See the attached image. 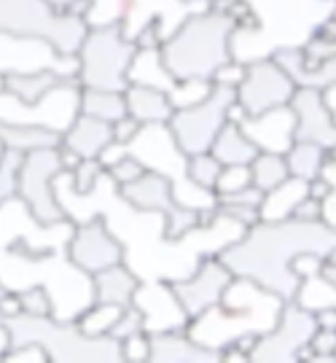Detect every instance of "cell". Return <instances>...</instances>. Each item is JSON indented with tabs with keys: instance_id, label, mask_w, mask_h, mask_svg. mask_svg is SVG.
I'll list each match as a JSON object with an SVG mask.
<instances>
[{
	"instance_id": "6da1fadb",
	"label": "cell",
	"mask_w": 336,
	"mask_h": 363,
	"mask_svg": "<svg viewBox=\"0 0 336 363\" xmlns=\"http://www.w3.org/2000/svg\"><path fill=\"white\" fill-rule=\"evenodd\" d=\"M336 247V226L328 220H259L229 245L218 250V259L234 277H245L256 286L291 301L296 298L301 280L288 272V261L296 253H320Z\"/></svg>"
},
{
	"instance_id": "7a4b0ae2",
	"label": "cell",
	"mask_w": 336,
	"mask_h": 363,
	"mask_svg": "<svg viewBox=\"0 0 336 363\" xmlns=\"http://www.w3.org/2000/svg\"><path fill=\"white\" fill-rule=\"evenodd\" d=\"M33 286L52 296L57 320H76L94 301L91 274L81 272L65 250L27 253L19 247H0V288L25 291Z\"/></svg>"
},
{
	"instance_id": "3957f363",
	"label": "cell",
	"mask_w": 336,
	"mask_h": 363,
	"mask_svg": "<svg viewBox=\"0 0 336 363\" xmlns=\"http://www.w3.org/2000/svg\"><path fill=\"white\" fill-rule=\"evenodd\" d=\"M234 35H237V22L232 16L205 6L189 13L169 33L159 54L175 81L183 78L213 81V73L223 62L234 60Z\"/></svg>"
},
{
	"instance_id": "277c9868",
	"label": "cell",
	"mask_w": 336,
	"mask_h": 363,
	"mask_svg": "<svg viewBox=\"0 0 336 363\" xmlns=\"http://www.w3.org/2000/svg\"><path fill=\"white\" fill-rule=\"evenodd\" d=\"M280 304L283 298L277 294L250 283L245 277H234L213 310L186 323V334L207 347L220 350L223 345L234 342L245 331L264 334L267 328H271V323L277 320Z\"/></svg>"
},
{
	"instance_id": "5b68a950",
	"label": "cell",
	"mask_w": 336,
	"mask_h": 363,
	"mask_svg": "<svg viewBox=\"0 0 336 363\" xmlns=\"http://www.w3.org/2000/svg\"><path fill=\"white\" fill-rule=\"evenodd\" d=\"M6 323L11 331V345L38 342L57 363H121V345L116 339L86 337L73 320H57L54 315H16Z\"/></svg>"
},
{
	"instance_id": "8992f818",
	"label": "cell",
	"mask_w": 336,
	"mask_h": 363,
	"mask_svg": "<svg viewBox=\"0 0 336 363\" xmlns=\"http://www.w3.org/2000/svg\"><path fill=\"white\" fill-rule=\"evenodd\" d=\"M135 40L127 38L121 22L89 27L86 38L76 52L78 84L89 89H127V70L135 57Z\"/></svg>"
},
{
	"instance_id": "52a82bcc",
	"label": "cell",
	"mask_w": 336,
	"mask_h": 363,
	"mask_svg": "<svg viewBox=\"0 0 336 363\" xmlns=\"http://www.w3.org/2000/svg\"><path fill=\"white\" fill-rule=\"evenodd\" d=\"M0 30L46 40L60 54H76L89 25L73 13L57 11L46 0H0Z\"/></svg>"
},
{
	"instance_id": "ba28073f",
	"label": "cell",
	"mask_w": 336,
	"mask_h": 363,
	"mask_svg": "<svg viewBox=\"0 0 336 363\" xmlns=\"http://www.w3.org/2000/svg\"><path fill=\"white\" fill-rule=\"evenodd\" d=\"M237 100V91L223 84H213L205 100L178 108L167 121V130L183 156L210 151L220 127L226 124V111Z\"/></svg>"
},
{
	"instance_id": "9c48e42d",
	"label": "cell",
	"mask_w": 336,
	"mask_h": 363,
	"mask_svg": "<svg viewBox=\"0 0 336 363\" xmlns=\"http://www.w3.org/2000/svg\"><path fill=\"white\" fill-rule=\"evenodd\" d=\"M73 226L76 223L70 218L54 223L35 218L16 194L0 202V247H19L27 253L65 250Z\"/></svg>"
},
{
	"instance_id": "30bf717a",
	"label": "cell",
	"mask_w": 336,
	"mask_h": 363,
	"mask_svg": "<svg viewBox=\"0 0 336 363\" xmlns=\"http://www.w3.org/2000/svg\"><path fill=\"white\" fill-rule=\"evenodd\" d=\"M78 97H81V84L62 81L52 91H46L35 103H22L13 94L0 91V121L9 124H38L46 130L65 132L73 118L78 116Z\"/></svg>"
},
{
	"instance_id": "8fae6325",
	"label": "cell",
	"mask_w": 336,
	"mask_h": 363,
	"mask_svg": "<svg viewBox=\"0 0 336 363\" xmlns=\"http://www.w3.org/2000/svg\"><path fill=\"white\" fill-rule=\"evenodd\" d=\"M315 315L298 301H283L277 320L259 337L250 350V363H296V352L315 334Z\"/></svg>"
},
{
	"instance_id": "7c38bea8",
	"label": "cell",
	"mask_w": 336,
	"mask_h": 363,
	"mask_svg": "<svg viewBox=\"0 0 336 363\" xmlns=\"http://www.w3.org/2000/svg\"><path fill=\"white\" fill-rule=\"evenodd\" d=\"M237 103L247 111V116H261L274 108H285L291 103L296 84L283 67L267 57H256L245 62V76L237 84Z\"/></svg>"
},
{
	"instance_id": "4fadbf2b",
	"label": "cell",
	"mask_w": 336,
	"mask_h": 363,
	"mask_svg": "<svg viewBox=\"0 0 336 363\" xmlns=\"http://www.w3.org/2000/svg\"><path fill=\"white\" fill-rule=\"evenodd\" d=\"M232 280V269L218 259V253H205L196 259L191 272L175 277V280H167V286L183 307L186 318L194 320L218 304Z\"/></svg>"
},
{
	"instance_id": "5bb4252c",
	"label": "cell",
	"mask_w": 336,
	"mask_h": 363,
	"mask_svg": "<svg viewBox=\"0 0 336 363\" xmlns=\"http://www.w3.org/2000/svg\"><path fill=\"white\" fill-rule=\"evenodd\" d=\"M62 172L57 148H40L33 154H25V162L19 167L16 181V196L33 210V216L46 223L65 220V210L60 208L54 194V178Z\"/></svg>"
},
{
	"instance_id": "9a60e30c",
	"label": "cell",
	"mask_w": 336,
	"mask_h": 363,
	"mask_svg": "<svg viewBox=\"0 0 336 363\" xmlns=\"http://www.w3.org/2000/svg\"><path fill=\"white\" fill-rule=\"evenodd\" d=\"M35 70H54L62 78L78 81V57L60 54L52 43L40 38H25L0 30V73H35Z\"/></svg>"
},
{
	"instance_id": "2e32d148",
	"label": "cell",
	"mask_w": 336,
	"mask_h": 363,
	"mask_svg": "<svg viewBox=\"0 0 336 363\" xmlns=\"http://www.w3.org/2000/svg\"><path fill=\"white\" fill-rule=\"evenodd\" d=\"M65 253L67 259L86 274L108 269L113 264H124V256H127L121 240L108 229L103 216H91V218L76 223L65 245Z\"/></svg>"
},
{
	"instance_id": "e0dca14e",
	"label": "cell",
	"mask_w": 336,
	"mask_h": 363,
	"mask_svg": "<svg viewBox=\"0 0 336 363\" xmlns=\"http://www.w3.org/2000/svg\"><path fill=\"white\" fill-rule=\"evenodd\" d=\"M288 108L293 111V140L323 145L325 151L336 145V116L325 103L323 89L296 86Z\"/></svg>"
},
{
	"instance_id": "ac0fdd59",
	"label": "cell",
	"mask_w": 336,
	"mask_h": 363,
	"mask_svg": "<svg viewBox=\"0 0 336 363\" xmlns=\"http://www.w3.org/2000/svg\"><path fill=\"white\" fill-rule=\"evenodd\" d=\"M132 304L142 312L148 334L169 331V328H186V323H189L175 294L169 291L167 280H140Z\"/></svg>"
},
{
	"instance_id": "d6986e66",
	"label": "cell",
	"mask_w": 336,
	"mask_h": 363,
	"mask_svg": "<svg viewBox=\"0 0 336 363\" xmlns=\"http://www.w3.org/2000/svg\"><path fill=\"white\" fill-rule=\"evenodd\" d=\"M151 339V363H220V350L207 347L186 334V328L154 331Z\"/></svg>"
},
{
	"instance_id": "ffe728a7",
	"label": "cell",
	"mask_w": 336,
	"mask_h": 363,
	"mask_svg": "<svg viewBox=\"0 0 336 363\" xmlns=\"http://www.w3.org/2000/svg\"><path fill=\"white\" fill-rule=\"evenodd\" d=\"M242 130L253 138V143L259 145L261 151L285 154L288 145L293 143V111L285 105V108H274L261 116H250L242 124Z\"/></svg>"
},
{
	"instance_id": "44dd1931",
	"label": "cell",
	"mask_w": 336,
	"mask_h": 363,
	"mask_svg": "<svg viewBox=\"0 0 336 363\" xmlns=\"http://www.w3.org/2000/svg\"><path fill=\"white\" fill-rule=\"evenodd\" d=\"M124 103H127V116L138 118L142 127L145 124H167L169 116L175 113L167 91L156 89V86H142V84H127Z\"/></svg>"
},
{
	"instance_id": "7402d4cb",
	"label": "cell",
	"mask_w": 336,
	"mask_h": 363,
	"mask_svg": "<svg viewBox=\"0 0 336 363\" xmlns=\"http://www.w3.org/2000/svg\"><path fill=\"white\" fill-rule=\"evenodd\" d=\"M138 286H140V277L132 272L127 264H113L108 269L91 274L94 301L113 304V307H130Z\"/></svg>"
},
{
	"instance_id": "603a6c76",
	"label": "cell",
	"mask_w": 336,
	"mask_h": 363,
	"mask_svg": "<svg viewBox=\"0 0 336 363\" xmlns=\"http://www.w3.org/2000/svg\"><path fill=\"white\" fill-rule=\"evenodd\" d=\"M111 140H113L111 124H108V121H100V118L84 116V113H78V116L73 118V124L62 132V143H65L67 148H73L81 159H97Z\"/></svg>"
},
{
	"instance_id": "cb8c5ba5",
	"label": "cell",
	"mask_w": 336,
	"mask_h": 363,
	"mask_svg": "<svg viewBox=\"0 0 336 363\" xmlns=\"http://www.w3.org/2000/svg\"><path fill=\"white\" fill-rule=\"evenodd\" d=\"M261 148L253 143V138L242 130V124L226 121L215 140L210 145V154L218 159L220 164H250Z\"/></svg>"
},
{
	"instance_id": "d4e9b609",
	"label": "cell",
	"mask_w": 336,
	"mask_h": 363,
	"mask_svg": "<svg viewBox=\"0 0 336 363\" xmlns=\"http://www.w3.org/2000/svg\"><path fill=\"white\" fill-rule=\"evenodd\" d=\"M62 143V132L46 130L38 124H9L0 121V145L19 154H33L40 148H57Z\"/></svg>"
},
{
	"instance_id": "484cf974",
	"label": "cell",
	"mask_w": 336,
	"mask_h": 363,
	"mask_svg": "<svg viewBox=\"0 0 336 363\" xmlns=\"http://www.w3.org/2000/svg\"><path fill=\"white\" fill-rule=\"evenodd\" d=\"M130 84H142V86H156L162 91H169L175 86V78L167 70L159 49H138L127 70Z\"/></svg>"
},
{
	"instance_id": "4316f807",
	"label": "cell",
	"mask_w": 336,
	"mask_h": 363,
	"mask_svg": "<svg viewBox=\"0 0 336 363\" xmlns=\"http://www.w3.org/2000/svg\"><path fill=\"white\" fill-rule=\"evenodd\" d=\"M78 113L113 124V121H118L121 116H127L124 91L89 89V86H81V97H78Z\"/></svg>"
},
{
	"instance_id": "83f0119b",
	"label": "cell",
	"mask_w": 336,
	"mask_h": 363,
	"mask_svg": "<svg viewBox=\"0 0 336 363\" xmlns=\"http://www.w3.org/2000/svg\"><path fill=\"white\" fill-rule=\"evenodd\" d=\"M307 194V183L298 178H288L280 186H274L271 191L264 194L259 208V220H283L291 218V210L296 208V202Z\"/></svg>"
},
{
	"instance_id": "f1b7e54d",
	"label": "cell",
	"mask_w": 336,
	"mask_h": 363,
	"mask_svg": "<svg viewBox=\"0 0 336 363\" xmlns=\"http://www.w3.org/2000/svg\"><path fill=\"white\" fill-rule=\"evenodd\" d=\"M62 81H73V78H62L54 70H35V73H11L6 76V91L13 94L22 103H35L46 91H52L57 84Z\"/></svg>"
},
{
	"instance_id": "f546056e",
	"label": "cell",
	"mask_w": 336,
	"mask_h": 363,
	"mask_svg": "<svg viewBox=\"0 0 336 363\" xmlns=\"http://www.w3.org/2000/svg\"><path fill=\"white\" fill-rule=\"evenodd\" d=\"M325 162V148L318 143H307V140H293L285 151V164L291 178L298 181H312L320 175V167Z\"/></svg>"
},
{
	"instance_id": "4dcf8cb0",
	"label": "cell",
	"mask_w": 336,
	"mask_h": 363,
	"mask_svg": "<svg viewBox=\"0 0 336 363\" xmlns=\"http://www.w3.org/2000/svg\"><path fill=\"white\" fill-rule=\"evenodd\" d=\"M250 178H253V186L259 191H271L274 186H280L283 181L291 178L288 172V164H285V154L280 151H259L256 159L250 162Z\"/></svg>"
},
{
	"instance_id": "1f68e13d",
	"label": "cell",
	"mask_w": 336,
	"mask_h": 363,
	"mask_svg": "<svg viewBox=\"0 0 336 363\" xmlns=\"http://www.w3.org/2000/svg\"><path fill=\"white\" fill-rule=\"evenodd\" d=\"M124 307H113V304H103V301H91L86 310L78 315L73 323L86 334V337H108L113 323L118 320Z\"/></svg>"
},
{
	"instance_id": "d6a6232c",
	"label": "cell",
	"mask_w": 336,
	"mask_h": 363,
	"mask_svg": "<svg viewBox=\"0 0 336 363\" xmlns=\"http://www.w3.org/2000/svg\"><path fill=\"white\" fill-rule=\"evenodd\" d=\"M220 169H223V164L210 151L186 156V178L194 183L196 189H205V191L215 194V181H218Z\"/></svg>"
},
{
	"instance_id": "836d02e7",
	"label": "cell",
	"mask_w": 336,
	"mask_h": 363,
	"mask_svg": "<svg viewBox=\"0 0 336 363\" xmlns=\"http://www.w3.org/2000/svg\"><path fill=\"white\" fill-rule=\"evenodd\" d=\"M213 86V81H202V78H183V81H175V86L167 91L169 100H172V108H189V105L205 100L207 91Z\"/></svg>"
},
{
	"instance_id": "e575fe53",
	"label": "cell",
	"mask_w": 336,
	"mask_h": 363,
	"mask_svg": "<svg viewBox=\"0 0 336 363\" xmlns=\"http://www.w3.org/2000/svg\"><path fill=\"white\" fill-rule=\"evenodd\" d=\"M22 162H25V154L3 148V154H0V202L16 194V181H19Z\"/></svg>"
},
{
	"instance_id": "d590c367",
	"label": "cell",
	"mask_w": 336,
	"mask_h": 363,
	"mask_svg": "<svg viewBox=\"0 0 336 363\" xmlns=\"http://www.w3.org/2000/svg\"><path fill=\"white\" fill-rule=\"evenodd\" d=\"M105 167L100 164V159H81L76 169H70V186L78 194H91L94 186L103 181Z\"/></svg>"
},
{
	"instance_id": "8d00e7d4",
	"label": "cell",
	"mask_w": 336,
	"mask_h": 363,
	"mask_svg": "<svg viewBox=\"0 0 336 363\" xmlns=\"http://www.w3.org/2000/svg\"><path fill=\"white\" fill-rule=\"evenodd\" d=\"M245 186H253L250 178V164H223L218 181H215V196L234 194Z\"/></svg>"
},
{
	"instance_id": "74e56055",
	"label": "cell",
	"mask_w": 336,
	"mask_h": 363,
	"mask_svg": "<svg viewBox=\"0 0 336 363\" xmlns=\"http://www.w3.org/2000/svg\"><path fill=\"white\" fill-rule=\"evenodd\" d=\"M140 331H145V318H142V312L135 304H130V307L121 310V315H118V320L113 323L108 337L121 342V339L132 337V334H140Z\"/></svg>"
},
{
	"instance_id": "f35d334b",
	"label": "cell",
	"mask_w": 336,
	"mask_h": 363,
	"mask_svg": "<svg viewBox=\"0 0 336 363\" xmlns=\"http://www.w3.org/2000/svg\"><path fill=\"white\" fill-rule=\"evenodd\" d=\"M121 363H148L151 361V339L148 331L132 334V337L121 339Z\"/></svg>"
},
{
	"instance_id": "ab89813d",
	"label": "cell",
	"mask_w": 336,
	"mask_h": 363,
	"mask_svg": "<svg viewBox=\"0 0 336 363\" xmlns=\"http://www.w3.org/2000/svg\"><path fill=\"white\" fill-rule=\"evenodd\" d=\"M22 298V315H33V318H43V315H52V296L43 291V288L33 286L25 291H16Z\"/></svg>"
},
{
	"instance_id": "60d3db41",
	"label": "cell",
	"mask_w": 336,
	"mask_h": 363,
	"mask_svg": "<svg viewBox=\"0 0 336 363\" xmlns=\"http://www.w3.org/2000/svg\"><path fill=\"white\" fill-rule=\"evenodd\" d=\"M49 352L38 342H25V345H11L3 355V363H49Z\"/></svg>"
},
{
	"instance_id": "b9f144b4",
	"label": "cell",
	"mask_w": 336,
	"mask_h": 363,
	"mask_svg": "<svg viewBox=\"0 0 336 363\" xmlns=\"http://www.w3.org/2000/svg\"><path fill=\"white\" fill-rule=\"evenodd\" d=\"M105 172L111 175V181L116 183V186H124V183H132L135 178H140L142 172H145V164H142L138 156L127 154L124 159H118L116 164H111Z\"/></svg>"
},
{
	"instance_id": "7bdbcfd3",
	"label": "cell",
	"mask_w": 336,
	"mask_h": 363,
	"mask_svg": "<svg viewBox=\"0 0 336 363\" xmlns=\"http://www.w3.org/2000/svg\"><path fill=\"white\" fill-rule=\"evenodd\" d=\"M323 267V256L320 253H296L293 259L288 261V272L298 277V280H310V277H318Z\"/></svg>"
},
{
	"instance_id": "ee69618b",
	"label": "cell",
	"mask_w": 336,
	"mask_h": 363,
	"mask_svg": "<svg viewBox=\"0 0 336 363\" xmlns=\"http://www.w3.org/2000/svg\"><path fill=\"white\" fill-rule=\"evenodd\" d=\"M242 76H245V62L234 57V60L223 62V65L213 73V84H223V86H232V89H237V84L242 81Z\"/></svg>"
},
{
	"instance_id": "f6af8a7d",
	"label": "cell",
	"mask_w": 336,
	"mask_h": 363,
	"mask_svg": "<svg viewBox=\"0 0 336 363\" xmlns=\"http://www.w3.org/2000/svg\"><path fill=\"white\" fill-rule=\"evenodd\" d=\"M336 84V60L320 65L318 70H312L307 76L301 78L298 86H318V89H325V86H334Z\"/></svg>"
},
{
	"instance_id": "bcb514c9",
	"label": "cell",
	"mask_w": 336,
	"mask_h": 363,
	"mask_svg": "<svg viewBox=\"0 0 336 363\" xmlns=\"http://www.w3.org/2000/svg\"><path fill=\"white\" fill-rule=\"evenodd\" d=\"M291 218L296 220H320L323 218V202L315 199V196L304 194L296 202V208L291 210Z\"/></svg>"
},
{
	"instance_id": "7dc6e473",
	"label": "cell",
	"mask_w": 336,
	"mask_h": 363,
	"mask_svg": "<svg viewBox=\"0 0 336 363\" xmlns=\"http://www.w3.org/2000/svg\"><path fill=\"white\" fill-rule=\"evenodd\" d=\"M140 130H142V124L138 121V118H132V116H121L118 121H113V124H111L113 140H116V143H127V145L138 138V132H140Z\"/></svg>"
},
{
	"instance_id": "c3c4849f",
	"label": "cell",
	"mask_w": 336,
	"mask_h": 363,
	"mask_svg": "<svg viewBox=\"0 0 336 363\" xmlns=\"http://www.w3.org/2000/svg\"><path fill=\"white\" fill-rule=\"evenodd\" d=\"M16 315H22V298L16 291H3L0 294V320H11Z\"/></svg>"
},
{
	"instance_id": "681fc988",
	"label": "cell",
	"mask_w": 336,
	"mask_h": 363,
	"mask_svg": "<svg viewBox=\"0 0 336 363\" xmlns=\"http://www.w3.org/2000/svg\"><path fill=\"white\" fill-rule=\"evenodd\" d=\"M310 345L315 352H336V331L334 328H315Z\"/></svg>"
},
{
	"instance_id": "f907efd6",
	"label": "cell",
	"mask_w": 336,
	"mask_h": 363,
	"mask_svg": "<svg viewBox=\"0 0 336 363\" xmlns=\"http://www.w3.org/2000/svg\"><path fill=\"white\" fill-rule=\"evenodd\" d=\"M130 154V145L127 143H116V140H111V143L103 148V154L97 156L100 159V164H103L105 169L111 167V164H116L118 159H124V156Z\"/></svg>"
},
{
	"instance_id": "816d5d0a",
	"label": "cell",
	"mask_w": 336,
	"mask_h": 363,
	"mask_svg": "<svg viewBox=\"0 0 336 363\" xmlns=\"http://www.w3.org/2000/svg\"><path fill=\"white\" fill-rule=\"evenodd\" d=\"M312 315H315V325L318 328H334L336 331V304L318 307V310H312Z\"/></svg>"
},
{
	"instance_id": "f5cc1de1",
	"label": "cell",
	"mask_w": 336,
	"mask_h": 363,
	"mask_svg": "<svg viewBox=\"0 0 336 363\" xmlns=\"http://www.w3.org/2000/svg\"><path fill=\"white\" fill-rule=\"evenodd\" d=\"M331 191H334V189H331L320 175H318V178H312V181H307V194L315 196V199H320V202H325V199L331 196Z\"/></svg>"
},
{
	"instance_id": "db71d44e",
	"label": "cell",
	"mask_w": 336,
	"mask_h": 363,
	"mask_svg": "<svg viewBox=\"0 0 336 363\" xmlns=\"http://www.w3.org/2000/svg\"><path fill=\"white\" fill-rule=\"evenodd\" d=\"M320 178L336 191V159H331L328 154H325V162H323V167H320Z\"/></svg>"
},
{
	"instance_id": "11a10c76",
	"label": "cell",
	"mask_w": 336,
	"mask_h": 363,
	"mask_svg": "<svg viewBox=\"0 0 336 363\" xmlns=\"http://www.w3.org/2000/svg\"><path fill=\"white\" fill-rule=\"evenodd\" d=\"M318 277L323 280L325 286L331 288L336 294V264H331V261H325L323 259V267H320V272H318Z\"/></svg>"
},
{
	"instance_id": "9f6ffc18",
	"label": "cell",
	"mask_w": 336,
	"mask_h": 363,
	"mask_svg": "<svg viewBox=\"0 0 336 363\" xmlns=\"http://www.w3.org/2000/svg\"><path fill=\"white\" fill-rule=\"evenodd\" d=\"M11 347V331H9V323L6 320H0V361H3V355L9 352Z\"/></svg>"
},
{
	"instance_id": "6f0895ef",
	"label": "cell",
	"mask_w": 336,
	"mask_h": 363,
	"mask_svg": "<svg viewBox=\"0 0 336 363\" xmlns=\"http://www.w3.org/2000/svg\"><path fill=\"white\" fill-rule=\"evenodd\" d=\"M46 3H52L57 11H62V13H67V9L76 3V0H46Z\"/></svg>"
},
{
	"instance_id": "680465c9",
	"label": "cell",
	"mask_w": 336,
	"mask_h": 363,
	"mask_svg": "<svg viewBox=\"0 0 336 363\" xmlns=\"http://www.w3.org/2000/svg\"><path fill=\"white\" fill-rule=\"evenodd\" d=\"M328 16H331V19H336V0L331 3V11H328Z\"/></svg>"
},
{
	"instance_id": "91938a15",
	"label": "cell",
	"mask_w": 336,
	"mask_h": 363,
	"mask_svg": "<svg viewBox=\"0 0 336 363\" xmlns=\"http://www.w3.org/2000/svg\"><path fill=\"white\" fill-rule=\"evenodd\" d=\"M6 89V76H3V73H0V91Z\"/></svg>"
},
{
	"instance_id": "94428289",
	"label": "cell",
	"mask_w": 336,
	"mask_h": 363,
	"mask_svg": "<svg viewBox=\"0 0 336 363\" xmlns=\"http://www.w3.org/2000/svg\"><path fill=\"white\" fill-rule=\"evenodd\" d=\"M325 3H334V0H325Z\"/></svg>"
},
{
	"instance_id": "6125c7cd",
	"label": "cell",
	"mask_w": 336,
	"mask_h": 363,
	"mask_svg": "<svg viewBox=\"0 0 336 363\" xmlns=\"http://www.w3.org/2000/svg\"><path fill=\"white\" fill-rule=\"evenodd\" d=\"M0 294H3V288H0Z\"/></svg>"
}]
</instances>
